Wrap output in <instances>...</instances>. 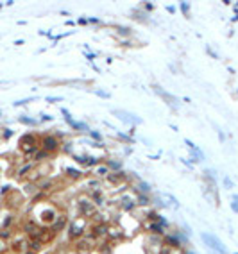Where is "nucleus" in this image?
Segmentation results:
<instances>
[{
	"mask_svg": "<svg viewBox=\"0 0 238 254\" xmlns=\"http://www.w3.org/2000/svg\"><path fill=\"white\" fill-rule=\"evenodd\" d=\"M43 147H45V150H54L57 147V142H56V138H52V136H47L43 140Z\"/></svg>",
	"mask_w": 238,
	"mask_h": 254,
	"instance_id": "obj_4",
	"label": "nucleus"
},
{
	"mask_svg": "<svg viewBox=\"0 0 238 254\" xmlns=\"http://www.w3.org/2000/svg\"><path fill=\"white\" fill-rule=\"evenodd\" d=\"M95 93H97L99 97H102V98H109V93H106V91H102V90H95Z\"/></svg>",
	"mask_w": 238,
	"mask_h": 254,
	"instance_id": "obj_7",
	"label": "nucleus"
},
{
	"mask_svg": "<svg viewBox=\"0 0 238 254\" xmlns=\"http://www.w3.org/2000/svg\"><path fill=\"white\" fill-rule=\"evenodd\" d=\"M91 249V243L90 242H83V243H79V251L83 252V254H86V251H90Z\"/></svg>",
	"mask_w": 238,
	"mask_h": 254,
	"instance_id": "obj_5",
	"label": "nucleus"
},
{
	"mask_svg": "<svg viewBox=\"0 0 238 254\" xmlns=\"http://www.w3.org/2000/svg\"><path fill=\"white\" fill-rule=\"evenodd\" d=\"M66 172H68V174H70V176H72V177H81V172H75V170H70V168H68Z\"/></svg>",
	"mask_w": 238,
	"mask_h": 254,
	"instance_id": "obj_9",
	"label": "nucleus"
},
{
	"mask_svg": "<svg viewBox=\"0 0 238 254\" xmlns=\"http://www.w3.org/2000/svg\"><path fill=\"white\" fill-rule=\"evenodd\" d=\"M113 115L115 116H118V118H122V120H125V122H141V120L140 118H136V116H133V115H129V113H122V111H117V109H115L113 111Z\"/></svg>",
	"mask_w": 238,
	"mask_h": 254,
	"instance_id": "obj_2",
	"label": "nucleus"
},
{
	"mask_svg": "<svg viewBox=\"0 0 238 254\" xmlns=\"http://www.w3.org/2000/svg\"><path fill=\"white\" fill-rule=\"evenodd\" d=\"M154 91H158V93H159V95H161L163 98H165V100H168V102H170V104H172V106H175V104H177V100H175L174 97H170V93H167L165 90H161V88H159V86H154Z\"/></svg>",
	"mask_w": 238,
	"mask_h": 254,
	"instance_id": "obj_3",
	"label": "nucleus"
},
{
	"mask_svg": "<svg viewBox=\"0 0 238 254\" xmlns=\"http://www.w3.org/2000/svg\"><path fill=\"white\" fill-rule=\"evenodd\" d=\"M106 229H107L106 225H100V227H97V231H95V233H99V235H100V233H106Z\"/></svg>",
	"mask_w": 238,
	"mask_h": 254,
	"instance_id": "obj_10",
	"label": "nucleus"
},
{
	"mask_svg": "<svg viewBox=\"0 0 238 254\" xmlns=\"http://www.w3.org/2000/svg\"><path fill=\"white\" fill-rule=\"evenodd\" d=\"M181 7H183V11H185V13H188V4H186V2H183Z\"/></svg>",
	"mask_w": 238,
	"mask_h": 254,
	"instance_id": "obj_11",
	"label": "nucleus"
},
{
	"mask_svg": "<svg viewBox=\"0 0 238 254\" xmlns=\"http://www.w3.org/2000/svg\"><path fill=\"white\" fill-rule=\"evenodd\" d=\"M91 134H93V138H95V140H100V134H99V132H95V131H93Z\"/></svg>",
	"mask_w": 238,
	"mask_h": 254,
	"instance_id": "obj_12",
	"label": "nucleus"
},
{
	"mask_svg": "<svg viewBox=\"0 0 238 254\" xmlns=\"http://www.w3.org/2000/svg\"><path fill=\"white\" fill-rule=\"evenodd\" d=\"M81 206H83V208H84V213H91V209H93L91 206L86 202V200H83V202H81Z\"/></svg>",
	"mask_w": 238,
	"mask_h": 254,
	"instance_id": "obj_6",
	"label": "nucleus"
},
{
	"mask_svg": "<svg viewBox=\"0 0 238 254\" xmlns=\"http://www.w3.org/2000/svg\"><path fill=\"white\" fill-rule=\"evenodd\" d=\"M20 120H22V122H27L29 125H34V124H36V120H32V118H27V116H22Z\"/></svg>",
	"mask_w": 238,
	"mask_h": 254,
	"instance_id": "obj_8",
	"label": "nucleus"
},
{
	"mask_svg": "<svg viewBox=\"0 0 238 254\" xmlns=\"http://www.w3.org/2000/svg\"><path fill=\"white\" fill-rule=\"evenodd\" d=\"M202 240H204V243L206 245H209L211 249H215L219 254H227V249L224 247L222 243H220V240L217 238V236H213V235H209V233H202Z\"/></svg>",
	"mask_w": 238,
	"mask_h": 254,
	"instance_id": "obj_1",
	"label": "nucleus"
},
{
	"mask_svg": "<svg viewBox=\"0 0 238 254\" xmlns=\"http://www.w3.org/2000/svg\"><path fill=\"white\" fill-rule=\"evenodd\" d=\"M233 209H235V211L238 213V204H236V202H233Z\"/></svg>",
	"mask_w": 238,
	"mask_h": 254,
	"instance_id": "obj_13",
	"label": "nucleus"
},
{
	"mask_svg": "<svg viewBox=\"0 0 238 254\" xmlns=\"http://www.w3.org/2000/svg\"><path fill=\"white\" fill-rule=\"evenodd\" d=\"M235 202H238V195H235Z\"/></svg>",
	"mask_w": 238,
	"mask_h": 254,
	"instance_id": "obj_14",
	"label": "nucleus"
}]
</instances>
